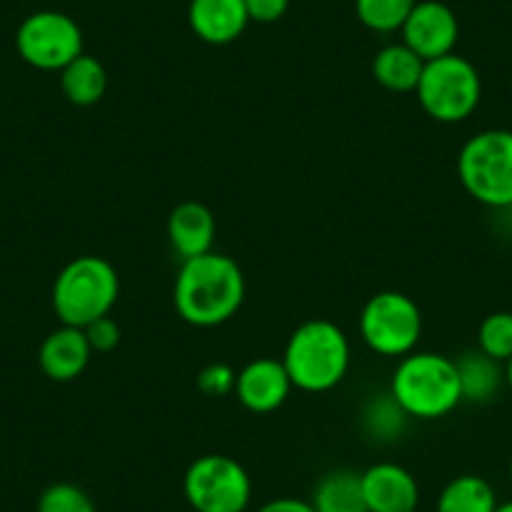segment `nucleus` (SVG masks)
Returning <instances> with one entry per match:
<instances>
[{
	"label": "nucleus",
	"mask_w": 512,
	"mask_h": 512,
	"mask_svg": "<svg viewBox=\"0 0 512 512\" xmlns=\"http://www.w3.org/2000/svg\"><path fill=\"white\" fill-rule=\"evenodd\" d=\"M16 51L38 71H58L76 61L83 51V31L61 11H36L18 26Z\"/></svg>",
	"instance_id": "9"
},
{
	"label": "nucleus",
	"mask_w": 512,
	"mask_h": 512,
	"mask_svg": "<svg viewBox=\"0 0 512 512\" xmlns=\"http://www.w3.org/2000/svg\"><path fill=\"white\" fill-rule=\"evenodd\" d=\"M502 367H505V384L512 390V357L507 359V362L502 364Z\"/></svg>",
	"instance_id": "29"
},
{
	"label": "nucleus",
	"mask_w": 512,
	"mask_h": 512,
	"mask_svg": "<svg viewBox=\"0 0 512 512\" xmlns=\"http://www.w3.org/2000/svg\"><path fill=\"white\" fill-rule=\"evenodd\" d=\"M407 420H410V415L397 405L392 392L374 395L362 410V425L364 430H367V435L374 437V440L390 442V440H397V437H402V432H405L407 427Z\"/></svg>",
	"instance_id": "21"
},
{
	"label": "nucleus",
	"mask_w": 512,
	"mask_h": 512,
	"mask_svg": "<svg viewBox=\"0 0 512 512\" xmlns=\"http://www.w3.org/2000/svg\"><path fill=\"white\" fill-rule=\"evenodd\" d=\"M244 297V272L231 256L209 251L181 262L174 282V307L191 327L211 329L226 324L236 317Z\"/></svg>",
	"instance_id": "1"
},
{
	"label": "nucleus",
	"mask_w": 512,
	"mask_h": 512,
	"mask_svg": "<svg viewBox=\"0 0 512 512\" xmlns=\"http://www.w3.org/2000/svg\"><path fill=\"white\" fill-rule=\"evenodd\" d=\"M402 31V43L417 53L422 61L455 53L460 38V23L455 11L440 0H417V6L407 16Z\"/></svg>",
	"instance_id": "10"
},
{
	"label": "nucleus",
	"mask_w": 512,
	"mask_h": 512,
	"mask_svg": "<svg viewBox=\"0 0 512 512\" xmlns=\"http://www.w3.org/2000/svg\"><path fill=\"white\" fill-rule=\"evenodd\" d=\"M121 279L108 259L96 254L76 256L53 282V312L68 327H88L116 307Z\"/></svg>",
	"instance_id": "4"
},
{
	"label": "nucleus",
	"mask_w": 512,
	"mask_h": 512,
	"mask_svg": "<svg viewBox=\"0 0 512 512\" xmlns=\"http://www.w3.org/2000/svg\"><path fill=\"white\" fill-rule=\"evenodd\" d=\"M510 482H512V460H510Z\"/></svg>",
	"instance_id": "31"
},
{
	"label": "nucleus",
	"mask_w": 512,
	"mask_h": 512,
	"mask_svg": "<svg viewBox=\"0 0 512 512\" xmlns=\"http://www.w3.org/2000/svg\"><path fill=\"white\" fill-rule=\"evenodd\" d=\"M292 390V379H289L282 359L256 357L236 372V400L244 410L254 412V415L277 412L287 402Z\"/></svg>",
	"instance_id": "11"
},
{
	"label": "nucleus",
	"mask_w": 512,
	"mask_h": 512,
	"mask_svg": "<svg viewBox=\"0 0 512 512\" xmlns=\"http://www.w3.org/2000/svg\"><path fill=\"white\" fill-rule=\"evenodd\" d=\"M186 18L194 36L209 46H229L251 23L246 0H191Z\"/></svg>",
	"instance_id": "13"
},
{
	"label": "nucleus",
	"mask_w": 512,
	"mask_h": 512,
	"mask_svg": "<svg viewBox=\"0 0 512 512\" xmlns=\"http://www.w3.org/2000/svg\"><path fill=\"white\" fill-rule=\"evenodd\" d=\"M256 512H317L312 507V502L297 500V497H277V500L267 502Z\"/></svg>",
	"instance_id": "28"
},
{
	"label": "nucleus",
	"mask_w": 512,
	"mask_h": 512,
	"mask_svg": "<svg viewBox=\"0 0 512 512\" xmlns=\"http://www.w3.org/2000/svg\"><path fill=\"white\" fill-rule=\"evenodd\" d=\"M166 236L176 254L184 259L214 251L216 216L201 201H181L166 221Z\"/></svg>",
	"instance_id": "15"
},
{
	"label": "nucleus",
	"mask_w": 512,
	"mask_h": 512,
	"mask_svg": "<svg viewBox=\"0 0 512 512\" xmlns=\"http://www.w3.org/2000/svg\"><path fill=\"white\" fill-rule=\"evenodd\" d=\"M495 512H512V500H507V502H497Z\"/></svg>",
	"instance_id": "30"
},
{
	"label": "nucleus",
	"mask_w": 512,
	"mask_h": 512,
	"mask_svg": "<svg viewBox=\"0 0 512 512\" xmlns=\"http://www.w3.org/2000/svg\"><path fill=\"white\" fill-rule=\"evenodd\" d=\"M362 492L369 512H412L420 505V485L407 467L377 462L362 472Z\"/></svg>",
	"instance_id": "12"
},
{
	"label": "nucleus",
	"mask_w": 512,
	"mask_h": 512,
	"mask_svg": "<svg viewBox=\"0 0 512 512\" xmlns=\"http://www.w3.org/2000/svg\"><path fill=\"white\" fill-rule=\"evenodd\" d=\"M457 377H460L462 402L487 405L497 397L505 382V367L497 359L487 357L480 349H467L455 359Z\"/></svg>",
	"instance_id": "16"
},
{
	"label": "nucleus",
	"mask_w": 512,
	"mask_h": 512,
	"mask_svg": "<svg viewBox=\"0 0 512 512\" xmlns=\"http://www.w3.org/2000/svg\"><path fill=\"white\" fill-rule=\"evenodd\" d=\"M390 392L415 420H440L462 402L455 359L437 352H410L392 372Z\"/></svg>",
	"instance_id": "3"
},
{
	"label": "nucleus",
	"mask_w": 512,
	"mask_h": 512,
	"mask_svg": "<svg viewBox=\"0 0 512 512\" xmlns=\"http://www.w3.org/2000/svg\"><path fill=\"white\" fill-rule=\"evenodd\" d=\"M249 21L277 23L289 11V0H246Z\"/></svg>",
	"instance_id": "27"
},
{
	"label": "nucleus",
	"mask_w": 512,
	"mask_h": 512,
	"mask_svg": "<svg viewBox=\"0 0 512 512\" xmlns=\"http://www.w3.org/2000/svg\"><path fill=\"white\" fill-rule=\"evenodd\" d=\"M477 349L505 364L512 357V312H492L477 327Z\"/></svg>",
	"instance_id": "23"
},
{
	"label": "nucleus",
	"mask_w": 512,
	"mask_h": 512,
	"mask_svg": "<svg viewBox=\"0 0 512 512\" xmlns=\"http://www.w3.org/2000/svg\"><path fill=\"white\" fill-rule=\"evenodd\" d=\"M91 357L93 349L88 344L86 332L81 327L61 324L43 339L38 364H41L43 374L53 382H73L86 372Z\"/></svg>",
	"instance_id": "14"
},
{
	"label": "nucleus",
	"mask_w": 512,
	"mask_h": 512,
	"mask_svg": "<svg viewBox=\"0 0 512 512\" xmlns=\"http://www.w3.org/2000/svg\"><path fill=\"white\" fill-rule=\"evenodd\" d=\"M457 176L467 194L490 209H512V131L487 128L462 144Z\"/></svg>",
	"instance_id": "5"
},
{
	"label": "nucleus",
	"mask_w": 512,
	"mask_h": 512,
	"mask_svg": "<svg viewBox=\"0 0 512 512\" xmlns=\"http://www.w3.org/2000/svg\"><path fill=\"white\" fill-rule=\"evenodd\" d=\"M83 332H86L88 344H91L93 352H113V349L118 347V342H121V327H118V322L111 314H106V317L96 319V322H91L88 327H83Z\"/></svg>",
	"instance_id": "26"
},
{
	"label": "nucleus",
	"mask_w": 512,
	"mask_h": 512,
	"mask_svg": "<svg viewBox=\"0 0 512 512\" xmlns=\"http://www.w3.org/2000/svg\"><path fill=\"white\" fill-rule=\"evenodd\" d=\"M417 0H354L359 23L374 33H395L405 26Z\"/></svg>",
	"instance_id": "22"
},
{
	"label": "nucleus",
	"mask_w": 512,
	"mask_h": 512,
	"mask_svg": "<svg viewBox=\"0 0 512 512\" xmlns=\"http://www.w3.org/2000/svg\"><path fill=\"white\" fill-rule=\"evenodd\" d=\"M425 61L417 56L405 43H392V46L379 48L372 61V76L384 91L392 93H415L420 83Z\"/></svg>",
	"instance_id": "17"
},
{
	"label": "nucleus",
	"mask_w": 512,
	"mask_h": 512,
	"mask_svg": "<svg viewBox=\"0 0 512 512\" xmlns=\"http://www.w3.org/2000/svg\"><path fill=\"white\" fill-rule=\"evenodd\" d=\"M108 88V73L96 56L81 53L61 71V91L73 106H96Z\"/></svg>",
	"instance_id": "19"
},
{
	"label": "nucleus",
	"mask_w": 512,
	"mask_h": 512,
	"mask_svg": "<svg viewBox=\"0 0 512 512\" xmlns=\"http://www.w3.org/2000/svg\"><path fill=\"white\" fill-rule=\"evenodd\" d=\"M236 372L224 362H214L204 367L196 377V387L206 397H229L234 395Z\"/></svg>",
	"instance_id": "25"
},
{
	"label": "nucleus",
	"mask_w": 512,
	"mask_h": 512,
	"mask_svg": "<svg viewBox=\"0 0 512 512\" xmlns=\"http://www.w3.org/2000/svg\"><path fill=\"white\" fill-rule=\"evenodd\" d=\"M412 512H417V510H412Z\"/></svg>",
	"instance_id": "32"
},
{
	"label": "nucleus",
	"mask_w": 512,
	"mask_h": 512,
	"mask_svg": "<svg viewBox=\"0 0 512 512\" xmlns=\"http://www.w3.org/2000/svg\"><path fill=\"white\" fill-rule=\"evenodd\" d=\"M352 347L342 327L329 319L302 322L287 339L282 364L287 369L292 387L302 392L334 390L349 372Z\"/></svg>",
	"instance_id": "2"
},
{
	"label": "nucleus",
	"mask_w": 512,
	"mask_h": 512,
	"mask_svg": "<svg viewBox=\"0 0 512 512\" xmlns=\"http://www.w3.org/2000/svg\"><path fill=\"white\" fill-rule=\"evenodd\" d=\"M312 507L317 512H369L362 492V472L332 470L314 485Z\"/></svg>",
	"instance_id": "18"
},
{
	"label": "nucleus",
	"mask_w": 512,
	"mask_h": 512,
	"mask_svg": "<svg viewBox=\"0 0 512 512\" xmlns=\"http://www.w3.org/2000/svg\"><path fill=\"white\" fill-rule=\"evenodd\" d=\"M184 497L196 512H246L251 477L229 455H201L184 475Z\"/></svg>",
	"instance_id": "8"
},
{
	"label": "nucleus",
	"mask_w": 512,
	"mask_h": 512,
	"mask_svg": "<svg viewBox=\"0 0 512 512\" xmlns=\"http://www.w3.org/2000/svg\"><path fill=\"white\" fill-rule=\"evenodd\" d=\"M36 512H98L96 502L91 500L83 487L73 482H53L51 487L38 497Z\"/></svg>",
	"instance_id": "24"
},
{
	"label": "nucleus",
	"mask_w": 512,
	"mask_h": 512,
	"mask_svg": "<svg viewBox=\"0 0 512 512\" xmlns=\"http://www.w3.org/2000/svg\"><path fill=\"white\" fill-rule=\"evenodd\" d=\"M415 96L432 121L462 123L480 106L482 78L467 58L450 53L425 63Z\"/></svg>",
	"instance_id": "6"
},
{
	"label": "nucleus",
	"mask_w": 512,
	"mask_h": 512,
	"mask_svg": "<svg viewBox=\"0 0 512 512\" xmlns=\"http://www.w3.org/2000/svg\"><path fill=\"white\" fill-rule=\"evenodd\" d=\"M359 334L372 352L382 357H405L415 352L422 337V312L412 297L395 289L372 294L359 314Z\"/></svg>",
	"instance_id": "7"
},
{
	"label": "nucleus",
	"mask_w": 512,
	"mask_h": 512,
	"mask_svg": "<svg viewBox=\"0 0 512 512\" xmlns=\"http://www.w3.org/2000/svg\"><path fill=\"white\" fill-rule=\"evenodd\" d=\"M497 495L480 475H457L442 487L435 512H495Z\"/></svg>",
	"instance_id": "20"
}]
</instances>
